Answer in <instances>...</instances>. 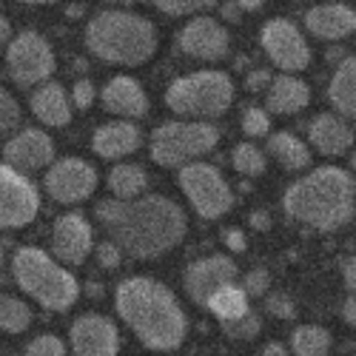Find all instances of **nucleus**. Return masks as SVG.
<instances>
[{"mask_svg":"<svg viewBox=\"0 0 356 356\" xmlns=\"http://www.w3.org/2000/svg\"><path fill=\"white\" fill-rule=\"evenodd\" d=\"M234 168L240 171V174H245V177H259V174H265V152L259 145H254V143H240L234 148Z\"/></svg>","mask_w":356,"mask_h":356,"instance_id":"c756f323","label":"nucleus"},{"mask_svg":"<svg viewBox=\"0 0 356 356\" xmlns=\"http://www.w3.org/2000/svg\"><path fill=\"white\" fill-rule=\"evenodd\" d=\"M222 331L231 339H254L262 331V319L254 311H248V314H243L240 319H234V322H222Z\"/></svg>","mask_w":356,"mask_h":356,"instance_id":"7c9ffc66","label":"nucleus"},{"mask_svg":"<svg viewBox=\"0 0 356 356\" xmlns=\"http://www.w3.org/2000/svg\"><path fill=\"white\" fill-rule=\"evenodd\" d=\"M86 46L95 57L106 63L143 66L157 51V29L154 23L123 9L97 12L86 26Z\"/></svg>","mask_w":356,"mask_h":356,"instance_id":"20e7f679","label":"nucleus"},{"mask_svg":"<svg viewBox=\"0 0 356 356\" xmlns=\"http://www.w3.org/2000/svg\"><path fill=\"white\" fill-rule=\"evenodd\" d=\"M291 353L293 356H328L331 334L319 328V325H300L291 334Z\"/></svg>","mask_w":356,"mask_h":356,"instance_id":"cd10ccee","label":"nucleus"},{"mask_svg":"<svg viewBox=\"0 0 356 356\" xmlns=\"http://www.w3.org/2000/svg\"><path fill=\"white\" fill-rule=\"evenodd\" d=\"M205 308H209L220 322H234L240 319L243 314H248V296L240 285H225L220 291H214L209 296V302H205Z\"/></svg>","mask_w":356,"mask_h":356,"instance_id":"bb28decb","label":"nucleus"},{"mask_svg":"<svg viewBox=\"0 0 356 356\" xmlns=\"http://www.w3.org/2000/svg\"><path fill=\"white\" fill-rule=\"evenodd\" d=\"M108 188L114 200H137L148 188V174L143 165H134V163L114 165L108 174Z\"/></svg>","mask_w":356,"mask_h":356,"instance_id":"a878e982","label":"nucleus"},{"mask_svg":"<svg viewBox=\"0 0 356 356\" xmlns=\"http://www.w3.org/2000/svg\"><path fill=\"white\" fill-rule=\"evenodd\" d=\"M308 140L325 157H342L353 148V126L339 114H316L308 123Z\"/></svg>","mask_w":356,"mask_h":356,"instance_id":"a211bd4d","label":"nucleus"},{"mask_svg":"<svg viewBox=\"0 0 356 356\" xmlns=\"http://www.w3.org/2000/svg\"><path fill=\"white\" fill-rule=\"evenodd\" d=\"M32 325V308L23 300L9 293H0V331L3 334H23Z\"/></svg>","mask_w":356,"mask_h":356,"instance_id":"c85d7f7f","label":"nucleus"},{"mask_svg":"<svg viewBox=\"0 0 356 356\" xmlns=\"http://www.w3.org/2000/svg\"><path fill=\"white\" fill-rule=\"evenodd\" d=\"M243 131H245L248 137H265V134L271 131V117H268V111L259 108V106L245 108V111H243Z\"/></svg>","mask_w":356,"mask_h":356,"instance_id":"473e14b6","label":"nucleus"},{"mask_svg":"<svg viewBox=\"0 0 356 356\" xmlns=\"http://www.w3.org/2000/svg\"><path fill=\"white\" fill-rule=\"evenodd\" d=\"M26 356H66V345L51 334H43L26 345Z\"/></svg>","mask_w":356,"mask_h":356,"instance_id":"72a5a7b5","label":"nucleus"},{"mask_svg":"<svg viewBox=\"0 0 356 356\" xmlns=\"http://www.w3.org/2000/svg\"><path fill=\"white\" fill-rule=\"evenodd\" d=\"M12 274L20 291L49 311H69L80 296L77 280L51 254L35 245L17 248L12 259Z\"/></svg>","mask_w":356,"mask_h":356,"instance_id":"39448f33","label":"nucleus"},{"mask_svg":"<svg viewBox=\"0 0 356 356\" xmlns=\"http://www.w3.org/2000/svg\"><path fill=\"white\" fill-rule=\"evenodd\" d=\"M40 211V194L26 174L0 163V228H23Z\"/></svg>","mask_w":356,"mask_h":356,"instance_id":"9d476101","label":"nucleus"},{"mask_svg":"<svg viewBox=\"0 0 356 356\" xmlns=\"http://www.w3.org/2000/svg\"><path fill=\"white\" fill-rule=\"evenodd\" d=\"M114 308L134 337L152 350L180 348L188 331L177 296L152 277H129L114 291Z\"/></svg>","mask_w":356,"mask_h":356,"instance_id":"f03ea898","label":"nucleus"},{"mask_svg":"<svg viewBox=\"0 0 356 356\" xmlns=\"http://www.w3.org/2000/svg\"><path fill=\"white\" fill-rule=\"evenodd\" d=\"M69 342L74 356H117V350H120V331L103 314H83L72 322Z\"/></svg>","mask_w":356,"mask_h":356,"instance_id":"ddd939ff","label":"nucleus"},{"mask_svg":"<svg viewBox=\"0 0 356 356\" xmlns=\"http://www.w3.org/2000/svg\"><path fill=\"white\" fill-rule=\"evenodd\" d=\"M103 108L111 114H120L126 120H137L148 111V95L143 92V86L134 77H111L103 88Z\"/></svg>","mask_w":356,"mask_h":356,"instance_id":"aec40b11","label":"nucleus"},{"mask_svg":"<svg viewBox=\"0 0 356 356\" xmlns=\"http://www.w3.org/2000/svg\"><path fill=\"white\" fill-rule=\"evenodd\" d=\"M328 100L339 117L353 120V114H356V57L353 54H348L337 66L331 86H328Z\"/></svg>","mask_w":356,"mask_h":356,"instance_id":"b1692460","label":"nucleus"},{"mask_svg":"<svg viewBox=\"0 0 356 356\" xmlns=\"http://www.w3.org/2000/svg\"><path fill=\"white\" fill-rule=\"evenodd\" d=\"M95 248V231L83 214H63L57 217L51 228V254L57 262L80 265Z\"/></svg>","mask_w":356,"mask_h":356,"instance_id":"2eb2a0df","label":"nucleus"},{"mask_svg":"<svg viewBox=\"0 0 356 356\" xmlns=\"http://www.w3.org/2000/svg\"><path fill=\"white\" fill-rule=\"evenodd\" d=\"M97 220L111 243L129 257L154 259L177 248L186 236V211L168 197L103 200L97 202Z\"/></svg>","mask_w":356,"mask_h":356,"instance_id":"f257e3e1","label":"nucleus"},{"mask_svg":"<svg viewBox=\"0 0 356 356\" xmlns=\"http://www.w3.org/2000/svg\"><path fill=\"white\" fill-rule=\"evenodd\" d=\"M80 15H83V6H72L69 9V17H80Z\"/></svg>","mask_w":356,"mask_h":356,"instance_id":"8fccbe9b","label":"nucleus"},{"mask_svg":"<svg viewBox=\"0 0 356 356\" xmlns=\"http://www.w3.org/2000/svg\"><path fill=\"white\" fill-rule=\"evenodd\" d=\"M251 225H254L257 231H268V228H271L268 211H254V214H251Z\"/></svg>","mask_w":356,"mask_h":356,"instance_id":"c03bdc74","label":"nucleus"},{"mask_svg":"<svg viewBox=\"0 0 356 356\" xmlns=\"http://www.w3.org/2000/svg\"><path fill=\"white\" fill-rule=\"evenodd\" d=\"M259 43H262L265 54L271 57V63L288 74L302 72L311 63V49L305 43L302 32L296 29V23H291L288 17H274L265 23Z\"/></svg>","mask_w":356,"mask_h":356,"instance_id":"9b49d317","label":"nucleus"},{"mask_svg":"<svg viewBox=\"0 0 356 356\" xmlns=\"http://www.w3.org/2000/svg\"><path fill=\"white\" fill-rule=\"evenodd\" d=\"M231 100H234V83L225 72H194L186 77H177L165 92L168 108L180 117H188L194 123H205L225 114Z\"/></svg>","mask_w":356,"mask_h":356,"instance_id":"423d86ee","label":"nucleus"},{"mask_svg":"<svg viewBox=\"0 0 356 356\" xmlns=\"http://www.w3.org/2000/svg\"><path fill=\"white\" fill-rule=\"evenodd\" d=\"M225 243H228V248H231V251H236V254L248 248V243H245V234H243V231H236V228L225 231Z\"/></svg>","mask_w":356,"mask_h":356,"instance_id":"a19ab883","label":"nucleus"},{"mask_svg":"<svg viewBox=\"0 0 356 356\" xmlns=\"http://www.w3.org/2000/svg\"><path fill=\"white\" fill-rule=\"evenodd\" d=\"M220 143V129L211 123L194 120H171L154 129L148 140L152 160L163 168H183L188 163H200L209 152H214Z\"/></svg>","mask_w":356,"mask_h":356,"instance_id":"0eeeda50","label":"nucleus"},{"mask_svg":"<svg viewBox=\"0 0 356 356\" xmlns=\"http://www.w3.org/2000/svg\"><path fill=\"white\" fill-rule=\"evenodd\" d=\"M17 126H20V106L6 88L0 86V137L15 131Z\"/></svg>","mask_w":356,"mask_h":356,"instance_id":"2f4dec72","label":"nucleus"},{"mask_svg":"<svg viewBox=\"0 0 356 356\" xmlns=\"http://www.w3.org/2000/svg\"><path fill=\"white\" fill-rule=\"evenodd\" d=\"M265 308H268L271 316L277 319H293L296 316V302L285 291H274V293H265Z\"/></svg>","mask_w":356,"mask_h":356,"instance_id":"f704fd0d","label":"nucleus"},{"mask_svg":"<svg viewBox=\"0 0 356 356\" xmlns=\"http://www.w3.org/2000/svg\"><path fill=\"white\" fill-rule=\"evenodd\" d=\"M345 57H348V54H345L342 49H331L328 54H325V60H328V63H337V66H339V63L345 60Z\"/></svg>","mask_w":356,"mask_h":356,"instance_id":"09e8293b","label":"nucleus"},{"mask_svg":"<svg viewBox=\"0 0 356 356\" xmlns=\"http://www.w3.org/2000/svg\"><path fill=\"white\" fill-rule=\"evenodd\" d=\"M353 177L345 168L322 165L285 188L282 209L308 228L337 231L353 220Z\"/></svg>","mask_w":356,"mask_h":356,"instance_id":"7ed1b4c3","label":"nucleus"},{"mask_svg":"<svg viewBox=\"0 0 356 356\" xmlns=\"http://www.w3.org/2000/svg\"><path fill=\"white\" fill-rule=\"evenodd\" d=\"M95 188H97V171L80 157L57 160L46 171V191L60 205L83 202L95 194Z\"/></svg>","mask_w":356,"mask_h":356,"instance_id":"f8f14e48","label":"nucleus"},{"mask_svg":"<svg viewBox=\"0 0 356 356\" xmlns=\"http://www.w3.org/2000/svg\"><path fill=\"white\" fill-rule=\"evenodd\" d=\"M236 282V262L225 254H214V257H202L197 262L188 265L186 271V291L188 296L205 308L209 296L225 285H234Z\"/></svg>","mask_w":356,"mask_h":356,"instance_id":"4468645a","label":"nucleus"},{"mask_svg":"<svg viewBox=\"0 0 356 356\" xmlns=\"http://www.w3.org/2000/svg\"><path fill=\"white\" fill-rule=\"evenodd\" d=\"M143 145V131L129 123V120H114V123H106L95 131L92 137V148L95 154H100L103 160H120V157H129L134 154L137 148Z\"/></svg>","mask_w":356,"mask_h":356,"instance_id":"412c9836","label":"nucleus"},{"mask_svg":"<svg viewBox=\"0 0 356 356\" xmlns=\"http://www.w3.org/2000/svg\"><path fill=\"white\" fill-rule=\"evenodd\" d=\"M180 188L188 197L191 209L202 220H217V217L228 214L231 205H234V191H231L228 180L211 163L183 165L180 168Z\"/></svg>","mask_w":356,"mask_h":356,"instance_id":"6e6552de","label":"nucleus"},{"mask_svg":"<svg viewBox=\"0 0 356 356\" xmlns=\"http://www.w3.org/2000/svg\"><path fill=\"white\" fill-rule=\"evenodd\" d=\"M245 296H265L271 288V271L268 268H251L245 277H243V285Z\"/></svg>","mask_w":356,"mask_h":356,"instance_id":"c9c22d12","label":"nucleus"},{"mask_svg":"<svg viewBox=\"0 0 356 356\" xmlns=\"http://www.w3.org/2000/svg\"><path fill=\"white\" fill-rule=\"evenodd\" d=\"M95 257H97V262L103 265V268H117V265H120L123 262V251L120 248H117L111 240H106V243H100L97 245V251H95Z\"/></svg>","mask_w":356,"mask_h":356,"instance_id":"4c0bfd02","label":"nucleus"},{"mask_svg":"<svg viewBox=\"0 0 356 356\" xmlns=\"http://www.w3.org/2000/svg\"><path fill=\"white\" fill-rule=\"evenodd\" d=\"M305 29L319 40H345L356 29V15L345 3H319L305 12Z\"/></svg>","mask_w":356,"mask_h":356,"instance_id":"6ab92c4d","label":"nucleus"},{"mask_svg":"<svg viewBox=\"0 0 356 356\" xmlns=\"http://www.w3.org/2000/svg\"><path fill=\"white\" fill-rule=\"evenodd\" d=\"M268 154L282 165V168H288V171H302V168H308L311 165V152H308V145L296 137V134H291V131H277V134H271L268 137Z\"/></svg>","mask_w":356,"mask_h":356,"instance_id":"393cba45","label":"nucleus"},{"mask_svg":"<svg viewBox=\"0 0 356 356\" xmlns=\"http://www.w3.org/2000/svg\"><path fill=\"white\" fill-rule=\"evenodd\" d=\"M9 35H12V23L6 15H0V54H3V49L9 46Z\"/></svg>","mask_w":356,"mask_h":356,"instance_id":"37998d69","label":"nucleus"},{"mask_svg":"<svg viewBox=\"0 0 356 356\" xmlns=\"http://www.w3.org/2000/svg\"><path fill=\"white\" fill-rule=\"evenodd\" d=\"M180 49L194 60H222L231 49V38L214 17H194L188 26H183Z\"/></svg>","mask_w":356,"mask_h":356,"instance_id":"f3484780","label":"nucleus"},{"mask_svg":"<svg viewBox=\"0 0 356 356\" xmlns=\"http://www.w3.org/2000/svg\"><path fill=\"white\" fill-rule=\"evenodd\" d=\"M214 3H174V0H160L157 9L168 17H183V15H191V12H200V9H209Z\"/></svg>","mask_w":356,"mask_h":356,"instance_id":"58836bf2","label":"nucleus"},{"mask_svg":"<svg viewBox=\"0 0 356 356\" xmlns=\"http://www.w3.org/2000/svg\"><path fill=\"white\" fill-rule=\"evenodd\" d=\"M342 277H345V288L353 293V288H356V262H353V259H345V265H342Z\"/></svg>","mask_w":356,"mask_h":356,"instance_id":"79ce46f5","label":"nucleus"},{"mask_svg":"<svg viewBox=\"0 0 356 356\" xmlns=\"http://www.w3.org/2000/svg\"><path fill=\"white\" fill-rule=\"evenodd\" d=\"M6 69L9 77L29 88V86H38L46 83L54 72V51L49 46V40L32 29L15 35V40H9V51H6Z\"/></svg>","mask_w":356,"mask_h":356,"instance_id":"1a4fd4ad","label":"nucleus"},{"mask_svg":"<svg viewBox=\"0 0 356 356\" xmlns=\"http://www.w3.org/2000/svg\"><path fill=\"white\" fill-rule=\"evenodd\" d=\"M271 80H274V74L268 72V69H257V72H251L248 74V80H245V88L248 92H268V86H271Z\"/></svg>","mask_w":356,"mask_h":356,"instance_id":"ea45409f","label":"nucleus"},{"mask_svg":"<svg viewBox=\"0 0 356 356\" xmlns=\"http://www.w3.org/2000/svg\"><path fill=\"white\" fill-rule=\"evenodd\" d=\"M308 103H311V88L305 86V80L293 77V74L274 77L268 86V97H265V106L274 114H296Z\"/></svg>","mask_w":356,"mask_h":356,"instance_id":"5701e85b","label":"nucleus"},{"mask_svg":"<svg viewBox=\"0 0 356 356\" xmlns=\"http://www.w3.org/2000/svg\"><path fill=\"white\" fill-rule=\"evenodd\" d=\"M95 97H97V88H95V83L92 80H77L74 83V92H72V106H77L80 111H86L88 106L95 103Z\"/></svg>","mask_w":356,"mask_h":356,"instance_id":"e433bc0d","label":"nucleus"},{"mask_svg":"<svg viewBox=\"0 0 356 356\" xmlns=\"http://www.w3.org/2000/svg\"><path fill=\"white\" fill-rule=\"evenodd\" d=\"M32 114L38 117L40 123L46 126H69L72 120V100L66 95V88L54 80H46L40 83L35 92H32Z\"/></svg>","mask_w":356,"mask_h":356,"instance_id":"4be33fe9","label":"nucleus"},{"mask_svg":"<svg viewBox=\"0 0 356 356\" xmlns=\"http://www.w3.org/2000/svg\"><path fill=\"white\" fill-rule=\"evenodd\" d=\"M222 17L225 20H240L243 12H240V6H236V3H222Z\"/></svg>","mask_w":356,"mask_h":356,"instance_id":"de8ad7c7","label":"nucleus"},{"mask_svg":"<svg viewBox=\"0 0 356 356\" xmlns=\"http://www.w3.org/2000/svg\"><path fill=\"white\" fill-rule=\"evenodd\" d=\"M0 262H3V248H0Z\"/></svg>","mask_w":356,"mask_h":356,"instance_id":"3c124183","label":"nucleus"},{"mask_svg":"<svg viewBox=\"0 0 356 356\" xmlns=\"http://www.w3.org/2000/svg\"><path fill=\"white\" fill-rule=\"evenodd\" d=\"M3 160L17 174L46 168L54 163V143L40 129H23L3 145Z\"/></svg>","mask_w":356,"mask_h":356,"instance_id":"dca6fc26","label":"nucleus"},{"mask_svg":"<svg viewBox=\"0 0 356 356\" xmlns=\"http://www.w3.org/2000/svg\"><path fill=\"white\" fill-rule=\"evenodd\" d=\"M262 356H291V350L282 342H268L262 348Z\"/></svg>","mask_w":356,"mask_h":356,"instance_id":"49530a36","label":"nucleus"},{"mask_svg":"<svg viewBox=\"0 0 356 356\" xmlns=\"http://www.w3.org/2000/svg\"><path fill=\"white\" fill-rule=\"evenodd\" d=\"M342 319L350 325V328H353V322H356V302H353V293L348 296V300H345V305H342Z\"/></svg>","mask_w":356,"mask_h":356,"instance_id":"a18cd8bd","label":"nucleus"}]
</instances>
